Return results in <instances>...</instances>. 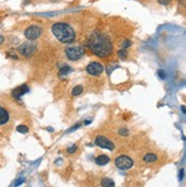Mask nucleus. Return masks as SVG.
Returning a JSON list of instances; mask_svg holds the SVG:
<instances>
[{
  "instance_id": "39448f33",
  "label": "nucleus",
  "mask_w": 186,
  "mask_h": 187,
  "mask_svg": "<svg viewBox=\"0 0 186 187\" xmlns=\"http://www.w3.org/2000/svg\"><path fill=\"white\" fill-rule=\"evenodd\" d=\"M114 163H115L117 168L121 169V170H128L134 165V161L129 156H126V155H121V156L117 158Z\"/></svg>"
},
{
  "instance_id": "6ab92c4d",
  "label": "nucleus",
  "mask_w": 186,
  "mask_h": 187,
  "mask_svg": "<svg viewBox=\"0 0 186 187\" xmlns=\"http://www.w3.org/2000/svg\"><path fill=\"white\" fill-rule=\"evenodd\" d=\"M170 1L171 0H158V2L161 4V5H163V6H167V5H169Z\"/></svg>"
},
{
  "instance_id": "f257e3e1",
  "label": "nucleus",
  "mask_w": 186,
  "mask_h": 187,
  "mask_svg": "<svg viewBox=\"0 0 186 187\" xmlns=\"http://www.w3.org/2000/svg\"><path fill=\"white\" fill-rule=\"evenodd\" d=\"M87 46L98 57H107L113 50V43L110 37L103 32H93L87 40Z\"/></svg>"
},
{
  "instance_id": "2eb2a0df",
  "label": "nucleus",
  "mask_w": 186,
  "mask_h": 187,
  "mask_svg": "<svg viewBox=\"0 0 186 187\" xmlns=\"http://www.w3.org/2000/svg\"><path fill=\"white\" fill-rule=\"evenodd\" d=\"M70 71H71V68H68V66H64V68H61V71H59V76H65V74H68Z\"/></svg>"
},
{
  "instance_id": "9b49d317",
  "label": "nucleus",
  "mask_w": 186,
  "mask_h": 187,
  "mask_svg": "<svg viewBox=\"0 0 186 187\" xmlns=\"http://www.w3.org/2000/svg\"><path fill=\"white\" fill-rule=\"evenodd\" d=\"M95 162H96L98 165H105V164H107V163L110 162V158L106 156V155H99L98 158H96Z\"/></svg>"
},
{
  "instance_id": "5701e85b",
  "label": "nucleus",
  "mask_w": 186,
  "mask_h": 187,
  "mask_svg": "<svg viewBox=\"0 0 186 187\" xmlns=\"http://www.w3.org/2000/svg\"><path fill=\"white\" fill-rule=\"evenodd\" d=\"M182 110H183V112H184V113H186V107H185V106H183V107H182Z\"/></svg>"
},
{
  "instance_id": "20e7f679",
  "label": "nucleus",
  "mask_w": 186,
  "mask_h": 187,
  "mask_svg": "<svg viewBox=\"0 0 186 187\" xmlns=\"http://www.w3.org/2000/svg\"><path fill=\"white\" fill-rule=\"evenodd\" d=\"M43 34V29L38 25H31L29 26L24 31V35L26 39L29 40H37L38 38H40Z\"/></svg>"
},
{
  "instance_id": "ddd939ff",
  "label": "nucleus",
  "mask_w": 186,
  "mask_h": 187,
  "mask_svg": "<svg viewBox=\"0 0 186 187\" xmlns=\"http://www.w3.org/2000/svg\"><path fill=\"white\" fill-rule=\"evenodd\" d=\"M82 91H84L82 86H76V87L72 89V95H73V96H79Z\"/></svg>"
},
{
  "instance_id": "412c9836",
  "label": "nucleus",
  "mask_w": 186,
  "mask_h": 187,
  "mask_svg": "<svg viewBox=\"0 0 186 187\" xmlns=\"http://www.w3.org/2000/svg\"><path fill=\"white\" fill-rule=\"evenodd\" d=\"M4 41H5V38H4V35H1V34H0V45H1V43H4Z\"/></svg>"
},
{
  "instance_id": "6e6552de",
  "label": "nucleus",
  "mask_w": 186,
  "mask_h": 187,
  "mask_svg": "<svg viewBox=\"0 0 186 187\" xmlns=\"http://www.w3.org/2000/svg\"><path fill=\"white\" fill-rule=\"evenodd\" d=\"M34 50H35V45L32 42H24L18 47V51H19L22 55L26 56V57L31 56Z\"/></svg>"
},
{
  "instance_id": "1a4fd4ad",
  "label": "nucleus",
  "mask_w": 186,
  "mask_h": 187,
  "mask_svg": "<svg viewBox=\"0 0 186 187\" xmlns=\"http://www.w3.org/2000/svg\"><path fill=\"white\" fill-rule=\"evenodd\" d=\"M29 91V87L26 85H23V86H19V87H17L16 89H14L13 90V93H12V95H13V97L14 98H16V99H19L24 94H26Z\"/></svg>"
},
{
  "instance_id": "dca6fc26",
  "label": "nucleus",
  "mask_w": 186,
  "mask_h": 187,
  "mask_svg": "<svg viewBox=\"0 0 186 187\" xmlns=\"http://www.w3.org/2000/svg\"><path fill=\"white\" fill-rule=\"evenodd\" d=\"M118 55H119V57L120 58H126L127 57V55H128V53H127V50H126V48H123V49H121V50H119V53H118Z\"/></svg>"
},
{
  "instance_id": "9d476101",
  "label": "nucleus",
  "mask_w": 186,
  "mask_h": 187,
  "mask_svg": "<svg viewBox=\"0 0 186 187\" xmlns=\"http://www.w3.org/2000/svg\"><path fill=\"white\" fill-rule=\"evenodd\" d=\"M9 120V114L7 113V111L2 107H0V124H5L7 123Z\"/></svg>"
},
{
  "instance_id": "4468645a",
  "label": "nucleus",
  "mask_w": 186,
  "mask_h": 187,
  "mask_svg": "<svg viewBox=\"0 0 186 187\" xmlns=\"http://www.w3.org/2000/svg\"><path fill=\"white\" fill-rule=\"evenodd\" d=\"M102 186H114V181L111 180L109 178H104L102 179Z\"/></svg>"
},
{
  "instance_id": "7ed1b4c3",
  "label": "nucleus",
  "mask_w": 186,
  "mask_h": 187,
  "mask_svg": "<svg viewBox=\"0 0 186 187\" xmlns=\"http://www.w3.org/2000/svg\"><path fill=\"white\" fill-rule=\"evenodd\" d=\"M65 54H66V56H68V58L70 60H78L84 56V54H85V48H84L82 46L70 47V48H66Z\"/></svg>"
},
{
  "instance_id": "f8f14e48",
  "label": "nucleus",
  "mask_w": 186,
  "mask_h": 187,
  "mask_svg": "<svg viewBox=\"0 0 186 187\" xmlns=\"http://www.w3.org/2000/svg\"><path fill=\"white\" fill-rule=\"evenodd\" d=\"M156 160H158L156 155L153 153H147L144 155V161L147 162V163H152V162H155Z\"/></svg>"
},
{
  "instance_id": "f3484780",
  "label": "nucleus",
  "mask_w": 186,
  "mask_h": 187,
  "mask_svg": "<svg viewBox=\"0 0 186 187\" xmlns=\"http://www.w3.org/2000/svg\"><path fill=\"white\" fill-rule=\"evenodd\" d=\"M17 131H18V132H22V134H26V132L29 131V129H27L26 126L21 124V126H18V127H17Z\"/></svg>"
},
{
  "instance_id": "4be33fe9",
  "label": "nucleus",
  "mask_w": 186,
  "mask_h": 187,
  "mask_svg": "<svg viewBox=\"0 0 186 187\" xmlns=\"http://www.w3.org/2000/svg\"><path fill=\"white\" fill-rule=\"evenodd\" d=\"M159 76H160L161 78H164V77H166V76H164V73H163L162 71H159Z\"/></svg>"
},
{
  "instance_id": "a211bd4d",
  "label": "nucleus",
  "mask_w": 186,
  "mask_h": 187,
  "mask_svg": "<svg viewBox=\"0 0 186 187\" xmlns=\"http://www.w3.org/2000/svg\"><path fill=\"white\" fill-rule=\"evenodd\" d=\"M76 151V145H73V146H71V147H68V152L70 154H73Z\"/></svg>"
},
{
  "instance_id": "aec40b11",
  "label": "nucleus",
  "mask_w": 186,
  "mask_h": 187,
  "mask_svg": "<svg viewBox=\"0 0 186 187\" xmlns=\"http://www.w3.org/2000/svg\"><path fill=\"white\" fill-rule=\"evenodd\" d=\"M130 45H131V42H130L129 40H125L123 43H122V47H123V48H127V47H129Z\"/></svg>"
},
{
  "instance_id": "0eeeda50",
  "label": "nucleus",
  "mask_w": 186,
  "mask_h": 187,
  "mask_svg": "<svg viewBox=\"0 0 186 187\" xmlns=\"http://www.w3.org/2000/svg\"><path fill=\"white\" fill-rule=\"evenodd\" d=\"M103 71H104L103 65L97 62H92L87 66V73H89L90 76H99L103 73Z\"/></svg>"
},
{
  "instance_id": "423d86ee",
  "label": "nucleus",
  "mask_w": 186,
  "mask_h": 187,
  "mask_svg": "<svg viewBox=\"0 0 186 187\" xmlns=\"http://www.w3.org/2000/svg\"><path fill=\"white\" fill-rule=\"evenodd\" d=\"M95 144L97 146H99L102 148H106V150H114V144L111 142L110 139H107L106 137L104 136H97L95 139Z\"/></svg>"
},
{
  "instance_id": "f03ea898",
  "label": "nucleus",
  "mask_w": 186,
  "mask_h": 187,
  "mask_svg": "<svg viewBox=\"0 0 186 187\" xmlns=\"http://www.w3.org/2000/svg\"><path fill=\"white\" fill-rule=\"evenodd\" d=\"M53 34L56 39L63 43H71L76 40V31L68 23L57 22L51 26Z\"/></svg>"
}]
</instances>
